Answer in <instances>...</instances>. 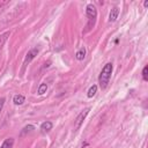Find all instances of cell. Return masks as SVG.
I'll use <instances>...</instances> for the list:
<instances>
[{
  "mask_svg": "<svg viewBox=\"0 0 148 148\" xmlns=\"http://www.w3.org/2000/svg\"><path fill=\"white\" fill-rule=\"evenodd\" d=\"M112 71H113V65L111 62H108L103 66L99 75H98V84L102 89H105L108 87L111 75H112Z\"/></svg>",
  "mask_w": 148,
  "mask_h": 148,
  "instance_id": "1",
  "label": "cell"
},
{
  "mask_svg": "<svg viewBox=\"0 0 148 148\" xmlns=\"http://www.w3.org/2000/svg\"><path fill=\"white\" fill-rule=\"evenodd\" d=\"M86 15L88 17V23L86 25L84 32H88V31H90L95 27V23H96V20H97V9H96L95 5H92V3H88L87 5V7H86Z\"/></svg>",
  "mask_w": 148,
  "mask_h": 148,
  "instance_id": "2",
  "label": "cell"
},
{
  "mask_svg": "<svg viewBox=\"0 0 148 148\" xmlns=\"http://www.w3.org/2000/svg\"><path fill=\"white\" fill-rule=\"evenodd\" d=\"M89 111H90V108H87V109H84L83 111H81V113L77 116V118H76V120H75V128H76V130H79V128L81 127V125L83 124V121H84L86 117L88 116Z\"/></svg>",
  "mask_w": 148,
  "mask_h": 148,
  "instance_id": "3",
  "label": "cell"
},
{
  "mask_svg": "<svg viewBox=\"0 0 148 148\" xmlns=\"http://www.w3.org/2000/svg\"><path fill=\"white\" fill-rule=\"evenodd\" d=\"M38 52H39V50L37 49V47H32L28 53H27V56H25V58H24V61H23V65H27V64H29L37 54H38Z\"/></svg>",
  "mask_w": 148,
  "mask_h": 148,
  "instance_id": "4",
  "label": "cell"
},
{
  "mask_svg": "<svg viewBox=\"0 0 148 148\" xmlns=\"http://www.w3.org/2000/svg\"><path fill=\"white\" fill-rule=\"evenodd\" d=\"M118 15H119V9H118V7H113V8L110 10V14H109V22H114V21L118 18Z\"/></svg>",
  "mask_w": 148,
  "mask_h": 148,
  "instance_id": "5",
  "label": "cell"
},
{
  "mask_svg": "<svg viewBox=\"0 0 148 148\" xmlns=\"http://www.w3.org/2000/svg\"><path fill=\"white\" fill-rule=\"evenodd\" d=\"M86 53H87V51H86V47L84 46H82V47H80L79 49V51L76 52V54H75V58L77 59V60H83L84 59V57H86Z\"/></svg>",
  "mask_w": 148,
  "mask_h": 148,
  "instance_id": "6",
  "label": "cell"
},
{
  "mask_svg": "<svg viewBox=\"0 0 148 148\" xmlns=\"http://www.w3.org/2000/svg\"><path fill=\"white\" fill-rule=\"evenodd\" d=\"M52 126H53V124L51 123V121H44V123H42V125H40V130H42V132H49V131H51L52 130Z\"/></svg>",
  "mask_w": 148,
  "mask_h": 148,
  "instance_id": "7",
  "label": "cell"
},
{
  "mask_svg": "<svg viewBox=\"0 0 148 148\" xmlns=\"http://www.w3.org/2000/svg\"><path fill=\"white\" fill-rule=\"evenodd\" d=\"M9 35H10V32H9V31H6V32H3V34H1V35H0V50L2 49V46L5 45V43L7 42V39H8Z\"/></svg>",
  "mask_w": 148,
  "mask_h": 148,
  "instance_id": "8",
  "label": "cell"
},
{
  "mask_svg": "<svg viewBox=\"0 0 148 148\" xmlns=\"http://www.w3.org/2000/svg\"><path fill=\"white\" fill-rule=\"evenodd\" d=\"M13 145H14V139L13 138H8L2 142L0 148H13Z\"/></svg>",
  "mask_w": 148,
  "mask_h": 148,
  "instance_id": "9",
  "label": "cell"
},
{
  "mask_svg": "<svg viewBox=\"0 0 148 148\" xmlns=\"http://www.w3.org/2000/svg\"><path fill=\"white\" fill-rule=\"evenodd\" d=\"M24 96L23 95H15L14 97H13V102H14V104L15 105H21V104H23L24 103Z\"/></svg>",
  "mask_w": 148,
  "mask_h": 148,
  "instance_id": "10",
  "label": "cell"
},
{
  "mask_svg": "<svg viewBox=\"0 0 148 148\" xmlns=\"http://www.w3.org/2000/svg\"><path fill=\"white\" fill-rule=\"evenodd\" d=\"M96 92H97V86H96V84H92V86L89 88V90H88V92H87V96H88L89 98H91V97H94V96L96 95Z\"/></svg>",
  "mask_w": 148,
  "mask_h": 148,
  "instance_id": "11",
  "label": "cell"
},
{
  "mask_svg": "<svg viewBox=\"0 0 148 148\" xmlns=\"http://www.w3.org/2000/svg\"><path fill=\"white\" fill-rule=\"evenodd\" d=\"M46 90H47V84H46V83H42V84H39L37 92H38L39 95H43V94L46 92Z\"/></svg>",
  "mask_w": 148,
  "mask_h": 148,
  "instance_id": "12",
  "label": "cell"
},
{
  "mask_svg": "<svg viewBox=\"0 0 148 148\" xmlns=\"http://www.w3.org/2000/svg\"><path fill=\"white\" fill-rule=\"evenodd\" d=\"M148 66H145L143 69H142V79L143 81H148Z\"/></svg>",
  "mask_w": 148,
  "mask_h": 148,
  "instance_id": "13",
  "label": "cell"
},
{
  "mask_svg": "<svg viewBox=\"0 0 148 148\" xmlns=\"http://www.w3.org/2000/svg\"><path fill=\"white\" fill-rule=\"evenodd\" d=\"M35 127L32 126V125H28V126H25L24 128H23V131H22V134H24L25 132H30V131H32Z\"/></svg>",
  "mask_w": 148,
  "mask_h": 148,
  "instance_id": "14",
  "label": "cell"
},
{
  "mask_svg": "<svg viewBox=\"0 0 148 148\" xmlns=\"http://www.w3.org/2000/svg\"><path fill=\"white\" fill-rule=\"evenodd\" d=\"M3 104H5V98L1 97V98H0V112H1V110H2V108H3Z\"/></svg>",
  "mask_w": 148,
  "mask_h": 148,
  "instance_id": "15",
  "label": "cell"
},
{
  "mask_svg": "<svg viewBox=\"0 0 148 148\" xmlns=\"http://www.w3.org/2000/svg\"><path fill=\"white\" fill-rule=\"evenodd\" d=\"M143 6H145V8H147V7H148V0H146V1L143 2Z\"/></svg>",
  "mask_w": 148,
  "mask_h": 148,
  "instance_id": "16",
  "label": "cell"
}]
</instances>
